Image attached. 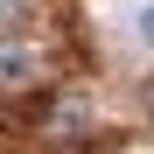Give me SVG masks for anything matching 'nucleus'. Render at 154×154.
<instances>
[{"instance_id":"f03ea898","label":"nucleus","mask_w":154,"mask_h":154,"mask_svg":"<svg viewBox=\"0 0 154 154\" xmlns=\"http://www.w3.org/2000/svg\"><path fill=\"white\" fill-rule=\"evenodd\" d=\"M35 21V0H0V35H21Z\"/></svg>"},{"instance_id":"7ed1b4c3","label":"nucleus","mask_w":154,"mask_h":154,"mask_svg":"<svg viewBox=\"0 0 154 154\" xmlns=\"http://www.w3.org/2000/svg\"><path fill=\"white\" fill-rule=\"evenodd\" d=\"M133 35H140V42L154 49V7H140V21H133Z\"/></svg>"},{"instance_id":"f257e3e1","label":"nucleus","mask_w":154,"mask_h":154,"mask_svg":"<svg viewBox=\"0 0 154 154\" xmlns=\"http://www.w3.org/2000/svg\"><path fill=\"white\" fill-rule=\"evenodd\" d=\"M21 84H35V49L21 35H0V91H21Z\"/></svg>"}]
</instances>
